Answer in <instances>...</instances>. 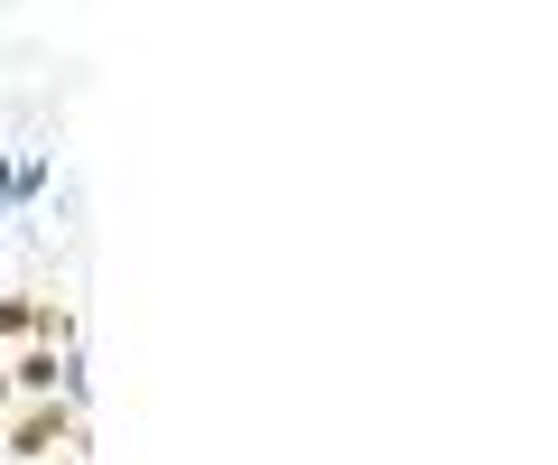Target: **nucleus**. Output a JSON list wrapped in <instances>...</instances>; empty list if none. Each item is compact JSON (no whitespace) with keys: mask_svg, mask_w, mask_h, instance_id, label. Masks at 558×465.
Segmentation results:
<instances>
[{"mask_svg":"<svg viewBox=\"0 0 558 465\" xmlns=\"http://www.w3.org/2000/svg\"><path fill=\"white\" fill-rule=\"evenodd\" d=\"M10 401H20V391H10V364H0V419H10Z\"/></svg>","mask_w":558,"mask_h":465,"instance_id":"nucleus-4","label":"nucleus"},{"mask_svg":"<svg viewBox=\"0 0 558 465\" xmlns=\"http://www.w3.org/2000/svg\"><path fill=\"white\" fill-rule=\"evenodd\" d=\"M65 335H75L65 298H38V289H10L0 298V344H65Z\"/></svg>","mask_w":558,"mask_h":465,"instance_id":"nucleus-2","label":"nucleus"},{"mask_svg":"<svg viewBox=\"0 0 558 465\" xmlns=\"http://www.w3.org/2000/svg\"><path fill=\"white\" fill-rule=\"evenodd\" d=\"M10 391H20V401L65 391V344H20V354H10Z\"/></svg>","mask_w":558,"mask_h":465,"instance_id":"nucleus-3","label":"nucleus"},{"mask_svg":"<svg viewBox=\"0 0 558 465\" xmlns=\"http://www.w3.org/2000/svg\"><path fill=\"white\" fill-rule=\"evenodd\" d=\"M47 465H75V456H47Z\"/></svg>","mask_w":558,"mask_h":465,"instance_id":"nucleus-5","label":"nucleus"},{"mask_svg":"<svg viewBox=\"0 0 558 465\" xmlns=\"http://www.w3.org/2000/svg\"><path fill=\"white\" fill-rule=\"evenodd\" d=\"M75 446H84V409L65 401V391H38V401H10V419H0V456H20V465L75 456Z\"/></svg>","mask_w":558,"mask_h":465,"instance_id":"nucleus-1","label":"nucleus"}]
</instances>
